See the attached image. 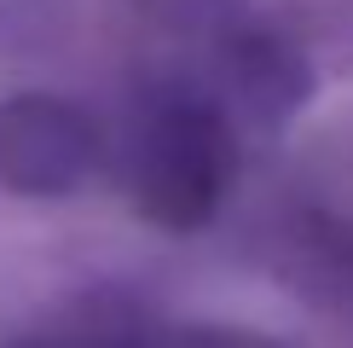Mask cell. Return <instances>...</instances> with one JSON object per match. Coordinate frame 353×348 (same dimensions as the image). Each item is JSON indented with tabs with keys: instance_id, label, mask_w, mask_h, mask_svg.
<instances>
[{
	"instance_id": "cell-2",
	"label": "cell",
	"mask_w": 353,
	"mask_h": 348,
	"mask_svg": "<svg viewBox=\"0 0 353 348\" xmlns=\"http://www.w3.org/2000/svg\"><path fill=\"white\" fill-rule=\"evenodd\" d=\"M99 157L93 122L47 93H23L0 105V186L23 197L70 192Z\"/></svg>"
},
{
	"instance_id": "cell-1",
	"label": "cell",
	"mask_w": 353,
	"mask_h": 348,
	"mask_svg": "<svg viewBox=\"0 0 353 348\" xmlns=\"http://www.w3.org/2000/svg\"><path fill=\"white\" fill-rule=\"evenodd\" d=\"M226 180H232V139L214 110L168 99L145 116L134 139V163H128V186L151 221L163 226L209 221Z\"/></svg>"
},
{
	"instance_id": "cell-3",
	"label": "cell",
	"mask_w": 353,
	"mask_h": 348,
	"mask_svg": "<svg viewBox=\"0 0 353 348\" xmlns=\"http://www.w3.org/2000/svg\"><path fill=\"white\" fill-rule=\"evenodd\" d=\"M157 348H278V342H261V337H243V331H174Z\"/></svg>"
},
{
	"instance_id": "cell-4",
	"label": "cell",
	"mask_w": 353,
	"mask_h": 348,
	"mask_svg": "<svg viewBox=\"0 0 353 348\" xmlns=\"http://www.w3.org/2000/svg\"><path fill=\"white\" fill-rule=\"evenodd\" d=\"M35 348H157V342H35Z\"/></svg>"
}]
</instances>
